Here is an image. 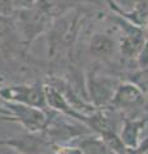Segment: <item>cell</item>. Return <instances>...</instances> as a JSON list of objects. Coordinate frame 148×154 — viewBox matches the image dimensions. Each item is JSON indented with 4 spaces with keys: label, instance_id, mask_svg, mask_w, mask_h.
I'll list each match as a JSON object with an SVG mask.
<instances>
[{
    "label": "cell",
    "instance_id": "52a82bcc",
    "mask_svg": "<svg viewBox=\"0 0 148 154\" xmlns=\"http://www.w3.org/2000/svg\"><path fill=\"white\" fill-rule=\"evenodd\" d=\"M115 42L108 35L94 33L89 41V50L97 58H107L113 53Z\"/></svg>",
    "mask_w": 148,
    "mask_h": 154
},
{
    "label": "cell",
    "instance_id": "277c9868",
    "mask_svg": "<svg viewBox=\"0 0 148 154\" xmlns=\"http://www.w3.org/2000/svg\"><path fill=\"white\" fill-rule=\"evenodd\" d=\"M0 96L5 102L21 103L43 109L48 107L46 96H45V86L40 82L31 85L7 86V88L0 89Z\"/></svg>",
    "mask_w": 148,
    "mask_h": 154
},
{
    "label": "cell",
    "instance_id": "3957f363",
    "mask_svg": "<svg viewBox=\"0 0 148 154\" xmlns=\"http://www.w3.org/2000/svg\"><path fill=\"white\" fill-rule=\"evenodd\" d=\"M17 27L23 38L25 48H28L35 38L44 31L49 30L52 19L49 16L36 7L27 11H17Z\"/></svg>",
    "mask_w": 148,
    "mask_h": 154
},
{
    "label": "cell",
    "instance_id": "30bf717a",
    "mask_svg": "<svg viewBox=\"0 0 148 154\" xmlns=\"http://www.w3.org/2000/svg\"><path fill=\"white\" fill-rule=\"evenodd\" d=\"M16 8L13 5L12 0H0V16L9 18L16 14Z\"/></svg>",
    "mask_w": 148,
    "mask_h": 154
},
{
    "label": "cell",
    "instance_id": "6da1fadb",
    "mask_svg": "<svg viewBox=\"0 0 148 154\" xmlns=\"http://www.w3.org/2000/svg\"><path fill=\"white\" fill-rule=\"evenodd\" d=\"M81 16L77 12H68L61 16L59 18L52 21L49 27V36H48V48H49V57L53 55L61 45L72 46L80 32Z\"/></svg>",
    "mask_w": 148,
    "mask_h": 154
},
{
    "label": "cell",
    "instance_id": "7a4b0ae2",
    "mask_svg": "<svg viewBox=\"0 0 148 154\" xmlns=\"http://www.w3.org/2000/svg\"><path fill=\"white\" fill-rule=\"evenodd\" d=\"M5 105L9 114L3 116L4 119L20 123L28 132H44L49 122V116L45 109L13 102H5Z\"/></svg>",
    "mask_w": 148,
    "mask_h": 154
},
{
    "label": "cell",
    "instance_id": "8992f818",
    "mask_svg": "<svg viewBox=\"0 0 148 154\" xmlns=\"http://www.w3.org/2000/svg\"><path fill=\"white\" fill-rule=\"evenodd\" d=\"M112 88V81H109L106 77L90 73L88 79V91L90 100L94 103V105H103L112 100L115 95Z\"/></svg>",
    "mask_w": 148,
    "mask_h": 154
},
{
    "label": "cell",
    "instance_id": "ba28073f",
    "mask_svg": "<svg viewBox=\"0 0 148 154\" xmlns=\"http://www.w3.org/2000/svg\"><path fill=\"white\" fill-rule=\"evenodd\" d=\"M140 100V91L137 89V86L131 84H124L118 86V89L115 91L112 98V103L118 107H129L134 105Z\"/></svg>",
    "mask_w": 148,
    "mask_h": 154
},
{
    "label": "cell",
    "instance_id": "5bb4252c",
    "mask_svg": "<svg viewBox=\"0 0 148 154\" xmlns=\"http://www.w3.org/2000/svg\"><path fill=\"white\" fill-rule=\"evenodd\" d=\"M4 82V79H3V77L2 76H0V89H2V84Z\"/></svg>",
    "mask_w": 148,
    "mask_h": 154
},
{
    "label": "cell",
    "instance_id": "4fadbf2b",
    "mask_svg": "<svg viewBox=\"0 0 148 154\" xmlns=\"http://www.w3.org/2000/svg\"><path fill=\"white\" fill-rule=\"evenodd\" d=\"M5 146V139H0V148Z\"/></svg>",
    "mask_w": 148,
    "mask_h": 154
},
{
    "label": "cell",
    "instance_id": "9c48e42d",
    "mask_svg": "<svg viewBox=\"0 0 148 154\" xmlns=\"http://www.w3.org/2000/svg\"><path fill=\"white\" fill-rule=\"evenodd\" d=\"M142 127L139 121H128L121 132V140L126 146H135L138 140V134Z\"/></svg>",
    "mask_w": 148,
    "mask_h": 154
},
{
    "label": "cell",
    "instance_id": "7c38bea8",
    "mask_svg": "<svg viewBox=\"0 0 148 154\" xmlns=\"http://www.w3.org/2000/svg\"><path fill=\"white\" fill-rule=\"evenodd\" d=\"M0 114H2V116H8L9 112H8L5 108H2V107H0Z\"/></svg>",
    "mask_w": 148,
    "mask_h": 154
},
{
    "label": "cell",
    "instance_id": "5b68a950",
    "mask_svg": "<svg viewBox=\"0 0 148 154\" xmlns=\"http://www.w3.org/2000/svg\"><path fill=\"white\" fill-rule=\"evenodd\" d=\"M5 146L20 154H50V152H54V144L41 132H27L5 139Z\"/></svg>",
    "mask_w": 148,
    "mask_h": 154
},
{
    "label": "cell",
    "instance_id": "8fae6325",
    "mask_svg": "<svg viewBox=\"0 0 148 154\" xmlns=\"http://www.w3.org/2000/svg\"><path fill=\"white\" fill-rule=\"evenodd\" d=\"M16 11H27L36 7V0H12Z\"/></svg>",
    "mask_w": 148,
    "mask_h": 154
}]
</instances>
